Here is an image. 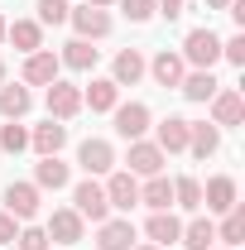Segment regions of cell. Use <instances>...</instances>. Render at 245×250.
<instances>
[{"label":"cell","mask_w":245,"mask_h":250,"mask_svg":"<svg viewBox=\"0 0 245 250\" xmlns=\"http://www.w3.org/2000/svg\"><path fill=\"white\" fill-rule=\"evenodd\" d=\"M72 202H77L72 212H77V217H82V221L92 217L96 226H101V221L111 217V202H106V188L96 183V178H82V183L72 188Z\"/></svg>","instance_id":"cell-1"},{"label":"cell","mask_w":245,"mask_h":250,"mask_svg":"<svg viewBox=\"0 0 245 250\" xmlns=\"http://www.w3.org/2000/svg\"><path fill=\"white\" fill-rule=\"evenodd\" d=\"M221 58V39H216L212 29H192L183 39V62H192V67H207L212 72V62Z\"/></svg>","instance_id":"cell-2"},{"label":"cell","mask_w":245,"mask_h":250,"mask_svg":"<svg viewBox=\"0 0 245 250\" xmlns=\"http://www.w3.org/2000/svg\"><path fill=\"white\" fill-rule=\"evenodd\" d=\"M48 116L53 121H72L77 111H82V87H72V82H48Z\"/></svg>","instance_id":"cell-3"},{"label":"cell","mask_w":245,"mask_h":250,"mask_svg":"<svg viewBox=\"0 0 245 250\" xmlns=\"http://www.w3.org/2000/svg\"><path fill=\"white\" fill-rule=\"evenodd\" d=\"M67 20H72V29H77V39H106L111 34V15L106 10H96V5H82V10H67Z\"/></svg>","instance_id":"cell-4"},{"label":"cell","mask_w":245,"mask_h":250,"mask_svg":"<svg viewBox=\"0 0 245 250\" xmlns=\"http://www.w3.org/2000/svg\"><path fill=\"white\" fill-rule=\"evenodd\" d=\"M111 116H116V135H121V140H144V130H149V106H144V101L116 106Z\"/></svg>","instance_id":"cell-5"},{"label":"cell","mask_w":245,"mask_h":250,"mask_svg":"<svg viewBox=\"0 0 245 250\" xmlns=\"http://www.w3.org/2000/svg\"><path fill=\"white\" fill-rule=\"evenodd\" d=\"M58 53L53 48H39L24 58V87H48V82H58Z\"/></svg>","instance_id":"cell-6"},{"label":"cell","mask_w":245,"mask_h":250,"mask_svg":"<svg viewBox=\"0 0 245 250\" xmlns=\"http://www.w3.org/2000/svg\"><path fill=\"white\" fill-rule=\"evenodd\" d=\"M77 164L87 168V178L111 173V168H116V149H111L106 140H82V145H77Z\"/></svg>","instance_id":"cell-7"},{"label":"cell","mask_w":245,"mask_h":250,"mask_svg":"<svg viewBox=\"0 0 245 250\" xmlns=\"http://www.w3.org/2000/svg\"><path fill=\"white\" fill-rule=\"evenodd\" d=\"M5 212L15 221H34L39 217V188L34 183H10L5 188Z\"/></svg>","instance_id":"cell-8"},{"label":"cell","mask_w":245,"mask_h":250,"mask_svg":"<svg viewBox=\"0 0 245 250\" xmlns=\"http://www.w3.org/2000/svg\"><path fill=\"white\" fill-rule=\"evenodd\" d=\"M125 164H130L125 173H144V178H154V173H163V149L149 145V140H130V159H125Z\"/></svg>","instance_id":"cell-9"},{"label":"cell","mask_w":245,"mask_h":250,"mask_svg":"<svg viewBox=\"0 0 245 250\" xmlns=\"http://www.w3.org/2000/svg\"><path fill=\"white\" fill-rule=\"evenodd\" d=\"M106 202H111V212L140 207V183H135V173H111V178H106Z\"/></svg>","instance_id":"cell-10"},{"label":"cell","mask_w":245,"mask_h":250,"mask_svg":"<svg viewBox=\"0 0 245 250\" xmlns=\"http://www.w3.org/2000/svg\"><path fill=\"white\" fill-rule=\"evenodd\" d=\"M43 236L58 241V246H77V241H82V217H77L72 207H58V212L48 217V226H43Z\"/></svg>","instance_id":"cell-11"},{"label":"cell","mask_w":245,"mask_h":250,"mask_svg":"<svg viewBox=\"0 0 245 250\" xmlns=\"http://www.w3.org/2000/svg\"><path fill=\"white\" fill-rule=\"evenodd\" d=\"M62 145H67V125H62V121H53V116H48L43 125H34V130H29V149H39V159L58 154Z\"/></svg>","instance_id":"cell-12"},{"label":"cell","mask_w":245,"mask_h":250,"mask_svg":"<svg viewBox=\"0 0 245 250\" xmlns=\"http://www.w3.org/2000/svg\"><path fill=\"white\" fill-rule=\"evenodd\" d=\"M96 246L101 250H135V226H130V217H106L101 231H96Z\"/></svg>","instance_id":"cell-13"},{"label":"cell","mask_w":245,"mask_h":250,"mask_svg":"<svg viewBox=\"0 0 245 250\" xmlns=\"http://www.w3.org/2000/svg\"><path fill=\"white\" fill-rule=\"evenodd\" d=\"M202 202H207V212H231L236 207V178L231 173H216V178H207V188H202Z\"/></svg>","instance_id":"cell-14"},{"label":"cell","mask_w":245,"mask_h":250,"mask_svg":"<svg viewBox=\"0 0 245 250\" xmlns=\"http://www.w3.org/2000/svg\"><path fill=\"white\" fill-rule=\"evenodd\" d=\"M5 39H10L24 58H29V53H39V48H43V24H39V20H15V24H5Z\"/></svg>","instance_id":"cell-15"},{"label":"cell","mask_w":245,"mask_h":250,"mask_svg":"<svg viewBox=\"0 0 245 250\" xmlns=\"http://www.w3.org/2000/svg\"><path fill=\"white\" fill-rule=\"evenodd\" d=\"M140 77H144V53L140 48H121L116 53V67H111V82L116 87H135Z\"/></svg>","instance_id":"cell-16"},{"label":"cell","mask_w":245,"mask_h":250,"mask_svg":"<svg viewBox=\"0 0 245 250\" xmlns=\"http://www.w3.org/2000/svg\"><path fill=\"white\" fill-rule=\"evenodd\" d=\"M178 92L187 96V101H212L216 92H221V82H216L207 67H192V72H183V82H178Z\"/></svg>","instance_id":"cell-17"},{"label":"cell","mask_w":245,"mask_h":250,"mask_svg":"<svg viewBox=\"0 0 245 250\" xmlns=\"http://www.w3.org/2000/svg\"><path fill=\"white\" fill-rule=\"evenodd\" d=\"M29 106H34V96H29L24 82H0V116L5 121H20Z\"/></svg>","instance_id":"cell-18"},{"label":"cell","mask_w":245,"mask_h":250,"mask_svg":"<svg viewBox=\"0 0 245 250\" xmlns=\"http://www.w3.org/2000/svg\"><path fill=\"white\" fill-rule=\"evenodd\" d=\"M144 72H154V82H159V87H178L187 67H183L178 53H168V48H163V53H154V62H144Z\"/></svg>","instance_id":"cell-19"},{"label":"cell","mask_w":245,"mask_h":250,"mask_svg":"<svg viewBox=\"0 0 245 250\" xmlns=\"http://www.w3.org/2000/svg\"><path fill=\"white\" fill-rule=\"evenodd\" d=\"M187 125H192V121H183V116L159 121V140H154V145H159L163 154H183V149H187Z\"/></svg>","instance_id":"cell-20"},{"label":"cell","mask_w":245,"mask_h":250,"mask_svg":"<svg viewBox=\"0 0 245 250\" xmlns=\"http://www.w3.org/2000/svg\"><path fill=\"white\" fill-rule=\"evenodd\" d=\"M144 236H149V246H163V250H168L178 236H183V221L173 217V212H154L149 226H144Z\"/></svg>","instance_id":"cell-21"},{"label":"cell","mask_w":245,"mask_h":250,"mask_svg":"<svg viewBox=\"0 0 245 250\" xmlns=\"http://www.w3.org/2000/svg\"><path fill=\"white\" fill-rule=\"evenodd\" d=\"M212 121L216 125H241L245 121V96L241 92H216L212 96Z\"/></svg>","instance_id":"cell-22"},{"label":"cell","mask_w":245,"mask_h":250,"mask_svg":"<svg viewBox=\"0 0 245 250\" xmlns=\"http://www.w3.org/2000/svg\"><path fill=\"white\" fill-rule=\"evenodd\" d=\"M140 202H144L149 212H168V207H173V178H163V173H154L149 183L140 188Z\"/></svg>","instance_id":"cell-23"},{"label":"cell","mask_w":245,"mask_h":250,"mask_svg":"<svg viewBox=\"0 0 245 250\" xmlns=\"http://www.w3.org/2000/svg\"><path fill=\"white\" fill-rule=\"evenodd\" d=\"M82 106H92V111H116V106H121V87H116L111 77H96L92 87L82 92Z\"/></svg>","instance_id":"cell-24"},{"label":"cell","mask_w":245,"mask_h":250,"mask_svg":"<svg viewBox=\"0 0 245 250\" xmlns=\"http://www.w3.org/2000/svg\"><path fill=\"white\" fill-rule=\"evenodd\" d=\"M67 178H72V173H67V164H62L58 154H48L39 168H34V188H39V192H43V188L58 192V188H67Z\"/></svg>","instance_id":"cell-25"},{"label":"cell","mask_w":245,"mask_h":250,"mask_svg":"<svg viewBox=\"0 0 245 250\" xmlns=\"http://www.w3.org/2000/svg\"><path fill=\"white\" fill-rule=\"evenodd\" d=\"M216 145H221V130L216 125H187V154H197V159H207V154H216Z\"/></svg>","instance_id":"cell-26"},{"label":"cell","mask_w":245,"mask_h":250,"mask_svg":"<svg viewBox=\"0 0 245 250\" xmlns=\"http://www.w3.org/2000/svg\"><path fill=\"white\" fill-rule=\"evenodd\" d=\"M62 67H72V72H92L96 67V48L87 43V39H72V43H62Z\"/></svg>","instance_id":"cell-27"},{"label":"cell","mask_w":245,"mask_h":250,"mask_svg":"<svg viewBox=\"0 0 245 250\" xmlns=\"http://www.w3.org/2000/svg\"><path fill=\"white\" fill-rule=\"evenodd\" d=\"M178 241H183V250H212L216 246V226L207 217H197V221H187V226H183Z\"/></svg>","instance_id":"cell-28"},{"label":"cell","mask_w":245,"mask_h":250,"mask_svg":"<svg viewBox=\"0 0 245 250\" xmlns=\"http://www.w3.org/2000/svg\"><path fill=\"white\" fill-rule=\"evenodd\" d=\"M173 207L197 212V207H202V183H197V178H173Z\"/></svg>","instance_id":"cell-29"},{"label":"cell","mask_w":245,"mask_h":250,"mask_svg":"<svg viewBox=\"0 0 245 250\" xmlns=\"http://www.w3.org/2000/svg\"><path fill=\"white\" fill-rule=\"evenodd\" d=\"M216 241H226V246H241V241H245V212H241V207L226 212V221L216 226Z\"/></svg>","instance_id":"cell-30"},{"label":"cell","mask_w":245,"mask_h":250,"mask_svg":"<svg viewBox=\"0 0 245 250\" xmlns=\"http://www.w3.org/2000/svg\"><path fill=\"white\" fill-rule=\"evenodd\" d=\"M0 149H10V154H20V149H29V130H24L20 121L0 125Z\"/></svg>","instance_id":"cell-31"},{"label":"cell","mask_w":245,"mask_h":250,"mask_svg":"<svg viewBox=\"0 0 245 250\" xmlns=\"http://www.w3.org/2000/svg\"><path fill=\"white\" fill-rule=\"evenodd\" d=\"M67 0H39V24H62L67 20Z\"/></svg>","instance_id":"cell-32"},{"label":"cell","mask_w":245,"mask_h":250,"mask_svg":"<svg viewBox=\"0 0 245 250\" xmlns=\"http://www.w3.org/2000/svg\"><path fill=\"white\" fill-rule=\"evenodd\" d=\"M15 241H20V250H48V236H43V226H24Z\"/></svg>","instance_id":"cell-33"},{"label":"cell","mask_w":245,"mask_h":250,"mask_svg":"<svg viewBox=\"0 0 245 250\" xmlns=\"http://www.w3.org/2000/svg\"><path fill=\"white\" fill-rule=\"evenodd\" d=\"M221 58L236 62V67H245V34H236V39H226V43H221Z\"/></svg>","instance_id":"cell-34"},{"label":"cell","mask_w":245,"mask_h":250,"mask_svg":"<svg viewBox=\"0 0 245 250\" xmlns=\"http://www.w3.org/2000/svg\"><path fill=\"white\" fill-rule=\"evenodd\" d=\"M121 10L135 20V24H144V20L154 15V0H121Z\"/></svg>","instance_id":"cell-35"},{"label":"cell","mask_w":245,"mask_h":250,"mask_svg":"<svg viewBox=\"0 0 245 250\" xmlns=\"http://www.w3.org/2000/svg\"><path fill=\"white\" fill-rule=\"evenodd\" d=\"M15 236H20V221L0 207V246H15Z\"/></svg>","instance_id":"cell-36"},{"label":"cell","mask_w":245,"mask_h":250,"mask_svg":"<svg viewBox=\"0 0 245 250\" xmlns=\"http://www.w3.org/2000/svg\"><path fill=\"white\" fill-rule=\"evenodd\" d=\"M154 10H159L163 20H178V15H183V0H154Z\"/></svg>","instance_id":"cell-37"},{"label":"cell","mask_w":245,"mask_h":250,"mask_svg":"<svg viewBox=\"0 0 245 250\" xmlns=\"http://www.w3.org/2000/svg\"><path fill=\"white\" fill-rule=\"evenodd\" d=\"M226 5H231V0H207V10H226Z\"/></svg>","instance_id":"cell-38"},{"label":"cell","mask_w":245,"mask_h":250,"mask_svg":"<svg viewBox=\"0 0 245 250\" xmlns=\"http://www.w3.org/2000/svg\"><path fill=\"white\" fill-rule=\"evenodd\" d=\"M87 5H96V10H106V5H111V0H87Z\"/></svg>","instance_id":"cell-39"},{"label":"cell","mask_w":245,"mask_h":250,"mask_svg":"<svg viewBox=\"0 0 245 250\" xmlns=\"http://www.w3.org/2000/svg\"><path fill=\"white\" fill-rule=\"evenodd\" d=\"M5 24H10V20H5V15H0V43H5Z\"/></svg>","instance_id":"cell-40"},{"label":"cell","mask_w":245,"mask_h":250,"mask_svg":"<svg viewBox=\"0 0 245 250\" xmlns=\"http://www.w3.org/2000/svg\"><path fill=\"white\" fill-rule=\"evenodd\" d=\"M135 250H163V246H135Z\"/></svg>","instance_id":"cell-41"},{"label":"cell","mask_w":245,"mask_h":250,"mask_svg":"<svg viewBox=\"0 0 245 250\" xmlns=\"http://www.w3.org/2000/svg\"><path fill=\"white\" fill-rule=\"evenodd\" d=\"M0 82H5V62H0Z\"/></svg>","instance_id":"cell-42"},{"label":"cell","mask_w":245,"mask_h":250,"mask_svg":"<svg viewBox=\"0 0 245 250\" xmlns=\"http://www.w3.org/2000/svg\"><path fill=\"white\" fill-rule=\"evenodd\" d=\"M212 250H216V246H212ZM221 250H231V246H221Z\"/></svg>","instance_id":"cell-43"}]
</instances>
